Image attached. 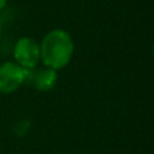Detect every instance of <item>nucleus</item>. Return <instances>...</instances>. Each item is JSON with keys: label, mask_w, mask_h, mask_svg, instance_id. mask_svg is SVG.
<instances>
[{"label": "nucleus", "mask_w": 154, "mask_h": 154, "mask_svg": "<svg viewBox=\"0 0 154 154\" xmlns=\"http://www.w3.org/2000/svg\"><path fill=\"white\" fill-rule=\"evenodd\" d=\"M41 60L45 66L58 70L70 62L75 50L73 39L64 30H51L45 35L39 46Z\"/></svg>", "instance_id": "nucleus-1"}, {"label": "nucleus", "mask_w": 154, "mask_h": 154, "mask_svg": "<svg viewBox=\"0 0 154 154\" xmlns=\"http://www.w3.org/2000/svg\"><path fill=\"white\" fill-rule=\"evenodd\" d=\"M29 69L19 66L15 62H4L0 65V92L11 93L27 81Z\"/></svg>", "instance_id": "nucleus-2"}, {"label": "nucleus", "mask_w": 154, "mask_h": 154, "mask_svg": "<svg viewBox=\"0 0 154 154\" xmlns=\"http://www.w3.org/2000/svg\"><path fill=\"white\" fill-rule=\"evenodd\" d=\"M14 57L19 66L32 70L41 58L39 45L32 38H20L14 49Z\"/></svg>", "instance_id": "nucleus-3"}, {"label": "nucleus", "mask_w": 154, "mask_h": 154, "mask_svg": "<svg viewBox=\"0 0 154 154\" xmlns=\"http://www.w3.org/2000/svg\"><path fill=\"white\" fill-rule=\"evenodd\" d=\"M27 81H30L37 89L39 91H49L54 87L57 81V73L54 69L46 68V69H41L35 73H31V70L29 72V77Z\"/></svg>", "instance_id": "nucleus-4"}, {"label": "nucleus", "mask_w": 154, "mask_h": 154, "mask_svg": "<svg viewBox=\"0 0 154 154\" xmlns=\"http://www.w3.org/2000/svg\"><path fill=\"white\" fill-rule=\"evenodd\" d=\"M5 4H7V0H0V10H3L5 7Z\"/></svg>", "instance_id": "nucleus-5"}, {"label": "nucleus", "mask_w": 154, "mask_h": 154, "mask_svg": "<svg viewBox=\"0 0 154 154\" xmlns=\"http://www.w3.org/2000/svg\"><path fill=\"white\" fill-rule=\"evenodd\" d=\"M0 35H2V24H0Z\"/></svg>", "instance_id": "nucleus-6"}]
</instances>
